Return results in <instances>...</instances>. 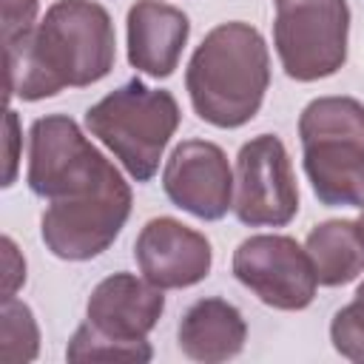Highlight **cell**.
<instances>
[{"label": "cell", "mask_w": 364, "mask_h": 364, "mask_svg": "<svg viewBox=\"0 0 364 364\" xmlns=\"http://www.w3.org/2000/svg\"><path fill=\"white\" fill-rule=\"evenodd\" d=\"M26 179L31 193L48 199L40 236L57 259L105 253L131 216V185L65 114L31 122Z\"/></svg>", "instance_id": "6da1fadb"}, {"label": "cell", "mask_w": 364, "mask_h": 364, "mask_svg": "<svg viewBox=\"0 0 364 364\" xmlns=\"http://www.w3.org/2000/svg\"><path fill=\"white\" fill-rule=\"evenodd\" d=\"M117 34L97 0H57L37 23L31 40L6 65L9 97L37 102L63 88H85L111 74Z\"/></svg>", "instance_id": "7a4b0ae2"}, {"label": "cell", "mask_w": 364, "mask_h": 364, "mask_svg": "<svg viewBox=\"0 0 364 364\" xmlns=\"http://www.w3.org/2000/svg\"><path fill=\"white\" fill-rule=\"evenodd\" d=\"M267 85L270 54L264 37L242 20L210 28L185 71L191 105L213 128H242L250 122L264 102Z\"/></svg>", "instance_id": "3957f363"}, {"label": "cell", "mask_w": 364, "mask_h": 364, "mask_svg": "<svg viewBox=\"0 0 364 364\" xmlns=\"http://www.w3.org/2000/svg\"><path fill=\"white\" fill-rule=\"evenodd\" d=\"M299 136L316 199L364 210V105L353 97H318L304 105Z\"/></svg>", "instance_id": "277c9868"}, {"label": "cell", "mask_w": 364, "mask_h": 364, "mask_svg": "<svg viewBox=\"0 0 364 364\" xmlns=\"http://www.w3.org/2000/svg\"><path fill=\"white\" fill-rule=\"evenodd\" d=\"M165 310L162 287L145 276L111 273L88 296L85 321L74 330L65 358L68 361H151L154 350L148 333Z\"/></svg>", "instance_id": "5b68a950"}, {"label": "cell", "mask_w": 364, "mask_h": 364, "mask_svg": "<svg viewBox=\"0 0 364 364\" xmlns=\"http://www.w3.org/2000/svg\"><path fill=\"white\" fill-rule=\"evenodd\" d=\"M179 102L165 88L128 80L85 111V128L128 171L134 182H148L179 128Z\"/></svg>", "instance_id": "8992f818"}, {"label": "cell", "mask_w": 364, "mask_h": 364, "mask_svg": "<svg viewBox=\"0 0 364 364\" xmlns=\"http://www.w3.org/2000/svg\"><path fill=\"white\" fill-rule=\"evenodd\" d=\"M273 46L290 80L316 82L347 63V0H273Z\"/></svg>", "instance_id": "52a82bcc"}, {"label": "cell", "mask_w": 364, "mask_h": 364, "mask_svg": "<svg viewBox=\"0 0 364 364\" xmlns=\"http://www.w3.org/2000/svg\"><path fill=\"white\" fill-rule=\"evenodd\" d=\"M233 213L247 228H284L296 219V173L279 136L259 134L239 148L233 173Z\"/></svg>", "instance_id": "ba28073f"}, {"label": "cell", "mask_w": 364, "mask_h": 364, "mask_svg": "<svg viewBox=\"0 0 364 364\" xmlns=\"http://www.w3.org/2000/svg\"><path fill=\"white\" fill-rule=\"evenodd\" d=\"M233 276L273 310H304L316 299V267L296 239L259 233L233 250Z\"/></svg>", "instance_id": "9c48e42d"}, {"label": "cell", "mask_w": 364, "mask_h": 364, "mask_svg": "<svg viewBox=\"0 0 364 364\" xmlns=\"http://www.w3.org/2000/svg\"><path fill=\"white\" fill-rule=\"evenodd\" d=\"M165 196L185 213L216 222L233 208V171L228 154L208 139L179 142L162 171Z\"/></svg>", "instance_id": "30bf717a"}, {"label": "cell", "mask_w": 364, "mask_h": 364, "mask_svg": "<svg viewBox=\"0 0 364 364\" xmlns=\"http://www.w3.org/2000/svg\"><path fill=\"white\" fill-rule=\"evenodd\" d=\"M134 259L151 284L162 290H182L208 279L213 250L205 233L182 225L179 219L156 216L142 225L134 242Z\"/></svg>", "instance_id": "8fae6325"}, {"label": "cell", "mask_w": 364, "mask_h": 364, "mask_svg": "<svg viewBox=\"0 0 364 364\" xmlns=\"http://www.w3.org/2000/svg\"><path fill=\"white\" fill-rule=\"evenodd\" d=\"M128 63L156 80L176 71L191 34V20L182 9L162 0H136L128 9Z\"/></svg>", "instance_id": "7c38bea8"}, {"label": "cell", "mask_w": 364, "mask_h": 364, "mask_svg": "<svg viewBox=\"0 0 364 364\" xmlns=\"http://www.w3.org/2000/svg\"><path fill=\"white\" fill-rule=\"evenodd\" d=\"M179 350L202 364H219L236 358L247 341V324L230 301L219 296H208L193 301L179 321L176 330Z\"/></svg>", "instance_id": "4fadbf2b"}, {"label": "cell", "mask_w": 364, "mask_h": 364, "mask_svg": "<svg viewBox=\"0 0 364 364\" xmlns=\"http://www.w3.org/2000/svg\"><path fill=\"white\" fill-rule=\"evenodd\" d=\"M304 247L324 287H341L364 273V225L358 219H327L316 225Z\"/></svg>", "instance_id": "5bb4252c"}, {"label": "cell", "mask_w": 364, "mask_h": 364, "mask_svg": "<svg viewBox=\"0 0 364 364\" xmlns=\"http://www.w3.org/2000/svg\"><path fill=\"white\" fill-rule=\"evenodd\" d=\"M40 350V330L34 321V313L28 304L11 299H3L0 310V358L9 364L17 361H34Z\"/></svg>", "instance_id": "9a60e30c"}, {"label": "cell", "mask_w": 364, "mask_h": 364, "mask_svg": "<svg viewBox=\"0 0 364 364\" xmlns=\"http://www.w3.org/2000/svg\"><path fill=\"white\" fill-rule=\"evenodd\" d=\"M330 341L338 355L364 364V282L358 284L355 299L333 316Z\"/></svg>", "instance_id": "2e32d148"}, {"label": "cell", "mask_w": 364, "mask_h": 364, "mask_svg": "<svg viewBox=\"0 0 364 364\" xmlns=\"http://www.w3.org/2000/svg\"><path fill=\"white\" fill-rule=\"evenodd\" d=\"M37 0H3V46H6V65L20 57L26 43L37 28Z\"/></svg>", "instance_id": "e0dca14e"}, {"label": "cell", "mask_w": 364, "mask_h": 364, "mask_svg": "<svg viewBox=\"0 0 364 364\" xmlns=\"http://www.w3.org/2000/svg\"><path fill=\"white\" fill-rule=\"evenodd\" d=\"M3 279H6L3 299H11L17 293V287L26 282V262L9 236H3Z\"/></svg>", "instance_id": "ac0fdd59"}, {"label": "cell", "mask_w": 364, "mask_h": 364, "mask_svg": "<svg viewBox=\"0 0 364 364\" xmlns=\"http://www.w3.org/2000/svg\"><path fill=\"white\" fill-rule=\"evenodd\" d=\"M6 128H9V173H6V182L3 185H11L14 182V168H17V142H20L17 114L14 111H9V117H6Z\"/></svg>", "instance_id": "d6986e66"}, {"label": "cell", "mask_w": 364, "mask_h": 364, "mask_svg": "<svg viewBox=\"0 0 364 364\" xmlns=\"http://www.w3.org/2000/svg\"><path fill=\"white\" fill-rule=\"evenodd\" d=\"M358 222H361V225H364V213H361V219H358Z\"/></svg>", "instance_id": "ffe728a7"}]
</instances>
